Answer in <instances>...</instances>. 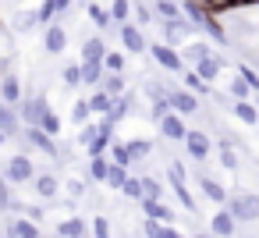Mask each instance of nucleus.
<instances>
[{"label":"nucleus","mask_w":259,"mask_h":238,"mask_svg":"<svg viewBox=\"0 0 259 238\" xmlns=\"http://www.w3.org/2000/svg\"><path fill=\"white\" fill-rule=\"evenodd\" d=\"M181 11H185V18L195 25L199 36H206V39H213V43H220V47H231V36H227L224 22H220L213 11H206L199 0H181Z\"/></svg>","instance_id":"nucleus-1"},{"label":"nucleus","mask_w":259,"mask_h":238,"mask_svg":"<svg viewBox=\"0 0 259 238\" xmlns=\"http://www.w3.org/2000/svg\"><path fill=\"white\" fill-rule=\"evenodd\" d=\"M224 206L231 210V217H234L238 224L259 220V195H255V192H234V195H227Z\"/></svg>","instance_id":"nucleus-2"},{"label":"nucleus","mask_w":259,"mask_h":238,"mask_svg":"<svg viewBox=\"0 0 259 238\" xmlns=\"http://www.w3.org/2000/svg\"><path fill=\"white\" fill-rule=\"evenodd\" d=\"M4 178H8L11 185H32V178H36V167H32V156H29V153H18V156H8V164H4Z\"/></svg>","instance_id":"nucleus-3"},{"label":"nucleus","mask_w":259,"mask_h":238,"mask_svg":"<svg viewBox=\"0 0 259 238\" xmlns=\"http://www.w3.org/2000/svg\"><path fill=\"white\" fill-rule=\"evenodd\" d=\"M181 146H185V153H188L195 164H206V160L213 156V139H209L206 132H199V128H188Z\"/></svg>","instance_id":"nucleus-4"},{"label":"nucleus","mask_w":259,"mask_h":238,"mask_svg":"<svg viewBox=\"0 0 259 238\" xmlns=\"http://www.w3.org/2000/svg\"><path fill=\"white\" fill-rule=\"evenodd\" d=\"M146 54H149L163 71H170V75H174V71H185L181 50H178V47H170V43H149V50H146Z\"/></svg>","instance_id":"nucleus-5"},{"label":"nucleus","mask_w":259,"mask_h":238,"mask_svg":"<svg viewBox=\"0 0 259 238\" xmlns=\"http://www.w3.org/2000/svg\"><path fill=\"white\" fill-rule=\"evenodd\" d=\"M192 36H199L195 32V25L181 15V18H170V22H163V39L170 43V47H181V43H188Z\"/></svg>","instance_id":"nucleus-6"},{"label":"nucleus","mask_w":259,"mask_h":238,"mask_svg":"<svg viewBox=\"0 0 259 238\" xmlns=\"http://www.w3.org/2000/svg\"><path fill=\"white\" fill-rule=\"evenodd\" d=\"M167 103H170V110L174 114H181V117H192V114H199V96L192 93V89H174L170 86V96H167Z\"/></svg>","instance_id":"nucleus-7"},{"label":"nucleus","mask_w":259,"mask_h":238,"mask_svg":"<svg viewBox=\"0 0 259 238\" xmlns=\"http://www.w3.org/2000/svg\"><path fill=\"white\" fill-rule=\"evenodd\" d=\"M25 142H29V149H36V153H43V156L57 160V139H54V135H47L43 128L25 125Z\"/></svg>","instance_id":"nucleus-8"},{"label":"nucleus","mask_w":259,"mask_h":238,"mask_svg":"<svg viewBox=\"0 0 259 238\" xmlns=\"http://www.w3.org/2000/svg\"><path fill=\"white\" fill-rule=\"evenodd\" d=\"M117 39L124 43V50H128V54H146V50H149V43H146V32H142L135 22H124V25H117Z\"/></svg>","instance_id":"nucleus-9"},{"label":"nucleus","mask_w":259,"mask_h":238,"mask_svg":"<svg viewBox=\"0 0 259 238\" xmlns=\"http://www.w3.org/2000/svg\"><path fill=\"white\" fill-rule=\"evenodd\" d=\"M0 100L11 103V107H18L25 100V86H22V78L15 71H0Z\"/></svg>","instance_id":"nucleus-10"},{"label":"nucleus","mask_w":259,"mask_h":238,"mask_svg":"<svg viewBox=\"0 0 259 238\" xmlns=\"http://www.w3.org/2000/svg\"><path fill=\"white\" fill-rule=\"evenodd\" d=\"M156 128H160V135H163V139H170V142H185V132H188L185 117H181V114H174V110H167V114L156 121Z\"/></svg>","instance_id":"nucleus-11"},{"label":"nucleus","mask_w":259,"mask_h":238,"mask_svg":"<svg viewBox=\"0 0 259 238\" xmlns=\"http://www.w3.org/2000/svg\"><path fill=\"white\" fill-rule=\"evenodd\" d=\"M47 110H50V103H47V96H29V100H22V103H18V114H22V125H39Z\"/></svg>","instance_id":"nucleus-12"},{"label":"nucleus","mask_w":259,"mask_h":238,"mask_svg":"<svg viewBox=\"0 0 259 238\" xmlns=\"http://www.w3.org/2000/svg\"><path fill=\"white\" fill-rule=\"evenodd\" d=\"M139 210H142V217H149V220H160V224H174V206H167L163 199H139Z\"/></svg>","instance_id":"nucleus-13"},{"label":"nucleus","mask_w":259,"mask_h":238,"mask_svg":"<svg viewBox=\"0 0 259 238\" xmlns=\"http://www.w3.org/2000/svg\"><path fill=\"white\" fill-rule=\"evenodd\" d=\"M234 231H238V220L231 217L227 206H220V210L209 217V234H213V238H234Z\"/></svg>","instance_id":"nucleus-14"},{"label":"nucleus","mask_w":259,"mask_h":238,"mask_svg":"<svg viewBox=\"0 0 259 238\" xmlns=\"http://www.w3.org/2000/svg\"><path fill=\"white\" fill-rule=\"evenodd\" d=\"M224 68H227V61H224V57H217V54H209V57H202L199 64H192V71H195L202 82H209V86L224 75Z\"/></svg>","instance_id":"nucleus-15"},{"label":"nucleus","mask_w":259,"mask_h":238,"mask_svg":"<svg viewBox=\"0 0 259 238\" xmlns=\"http://www.w3.org/2000/svg\"><path fill=\"white\" fill-rule=\"evenodd\" d=\"M135 100H139V96H135L132 89H128V93H121V96L114 100V107H110V114H107V117H110L114 125H121L124 117H132V114H139V103H135Z\"/></svg>","instance_id":"nucleus-16"},{"label":"nucleus","mask_w":259,"mask_h":238,"mask_svg":"<svg viewBox=\"0 0 259 238\" xmlns=\"http://www.w3.org/2000/svg\"><path fill=\"white\" fill-rule=\"evenodd\" d=\"M0 132H4L8 139L22 135V114H18V107L4 103V100H0Z\"/></svg>","instance_id":"nucleus-17"},{"label":"nucleus","mask_w":259,"mask_h":238,"mask_svg":"<svg viewBox=\"0 0 259 238\" xmlns=\"http://www.w3.org/2000/svg\"><path fill=\"white\" fill-rule=\"evenodd\" d=\"M178 50H181V61H185V68H188V64H199L202 57H209V54H213V47H209L202 36H199V39H188V43H181Z\"/></svg>","instance_id":"nucleus-18"},{"label":"nucleus","mask_w":259,"mask_h":238,"mask_svg":"<svg viewBox=\"0 0 259 238\" xmlns=\"http://www.w3.org/2000/svg\"><path fill=\"white\" fill-rule=\"evenodd\" d=\"M199 192H202L209 203H217V206H224V203H227V188H224L213 174H199Z\"/></svg>","instance_id":"nucleus-19"},{"label":"nucleus","mask_w":259,"mask_h":238,"mask_svg":"<svg viewBox=\"0 0 259 238\" xmlns=\"http://www.w3.org/2000/svg\"><path fill=\"white\" fill-rule=\"evenodd\" d=\"M57 238H89V220L85 217H64L57 224Z\"/></svg>","instance_id":"nucleus-20"},{"label":"nucleus","mask_w":259,"mask_h":238,"mask_svg":"<svg viewBox=\"0 0 259 238\" xmlns=\"http://www.w3.org/2000/svg\"><path fill=\"white\" fill-rule=\"evenodd\" d=\"M85 15H89V22H93L100 32H114V18H110V11H107L103 4H96V0H85Z\"/></svg>","instance_id":"nucleus-21"},{"label":"nucleus","mask_w":259,"mask_h":238,"mask_svg":"<svg viewBox=\"0 0 259 238\" xmlns=\"http://www.w3.org/2000/svg\"><path fill=\"white\" fill-rule=\"evenodd\" d=\"M64 47H68L64 29H61L57 22H50V25H47V36H43V50H47V54H64Z\"/></svg>","instance_id":"nucleus-22"},{"label":"nucleus","mask_w":259,"mask_h":238,"mask_svg":"<svg viewBox=\"0 0 259 238\" xmlns=\"http://www.w3.org/2000/svg\"><path fill=\"white\" fill-rule=\"evenodd\" d=\"M231 114H234L241 125H248V128L259 125V107H255L252 100H234V103H231Z\"/></svg>","instance_id":"nucleus-23"},{"label":"nucleus","mask_w":259,"mask_h":238,"mask_svg":"<svg viewBox=\"0 0 259 238\" xmlns=\"http://www.w3.org/2000/svg\"><path fill=\"white\" fill-rule=\"evenodd\" d=\"M32 188H36L39 199H57V195H61V181H57V174H36V178H32Z\"/></svg>","instance_id":"nucleus-24"},{"label":"nucleus","mask_w":259,"mask_h":238,"mask_svg":"<svg viewBox=\"0 0 259 238\" xmlns=\"http://www.w3.org/2000/svg\"><path fill=\"white\" fill-rule=\"evenodd\" d=\"M142 234L146 238H185L174 224H160V220H149V217H142Z\"/></svg>","instance_id":"nucleus-25"},{"label":"nucleus","mask_w":259,"mask_h":238,"mask_svg":"<svg viewBox=\"0 0 259 238\" xmlns=\"http://www.w3.org/2000/svg\"><path fill=\"white\" fill-rule=\"evenodd\" d=\"M107 57V39L103 36H85L82 39V61H100L103 64Z\"/></svg>","instance_id":"nucleus-26"},{"label":"nucleus","mask_w":259,"mask_h":238,"mask_svg":"<svg viewBox=\"0 0 259 238\" xmlns=\"http://www.w3.org/2000/svg\"><path fill=\"white\" fill-rule=\"evenodd\" d=\"M85 100H89V110H93V117H107V114H110V107H114V96H107L103 89H93Z\"/></svg>","instance_id":"nucleus-27"},{"label":"nucleus","mask_w":259,"mask_h":238,"mask_svg":"<svg viewBox=\"0 0 259 238\" xmlns=\"http://www.w3.org/2000/svg\"><path fill=\"white\" fill-rule=\"evenodd\" d=\"M107 171H110V156H107V153L89 156V171H85V178H89V181L103 185V181H107Z\"/></svg>","instance_id":"nucleus-28"},{"label":"nucleus","mask_w":259,"mask_h":238,"mask_svg":"<svg viewBox=\"0 0 259 238\" xmlns=\"http://www.w3.org/2000/svg\"><path fill=\"white\" fill-rule=\"evenodd\" d=\"M103 64L100 61H82V86H89V89H100V82H103Z\"/></svg>","instance_id":"nucleus-29"},{"label":"nucleus","mask_w":259,"mask_h":238,"mask_svg":"<svg viewBox=\"0 0 259 238\" xmlns=\"http://www.w3.org/2000/svg\"><path fill=\"white\" fill-rule=\"evenodd\" d=\"M100 89H103L107 96H114V100H117L121 93H128V82H124V75H110V71H107V75H103V82H100Z\"/></svg>","instance_id":"nucleus-30"},{"label":"nucleus","mask_w":259,"mask_h":238,"mask_svg":"<svg viewBox=\"0 0 259 238\" xmlns=\"http://www.w3.org/2000/svg\"><path fill=\"white\" fill-rule=\"evenodd\" d=\"M124 146H128V153H132V164H139V160H149V156H153V142H149V139H128Z\"/></svg>","instance_id":"nucleus-31"},{"label":"nucleus","mask_w":259,"mask_h":238,"mask_svg":"<svg viewBox=\"0 0 259 238\" xmlns=\"http://www.w3.org/2000/svg\"><path fill=\"white\" fill-rule=\"evenodd\" d=\"M217 160H220V167H227V171H238V167H241V160H238V153H234V146H231L227 139H220Z\"/></svg>","instance_id":"nucleus-32"},{"label":"nucleus","mask_w":259,"mask_h":238,"mask_svg":"<svg viewBox=\"0 0 259 238\" xmlns=\"http://www.w3.org/2000/svg\"><path fill=\"white\" fill-rule=\"evenodd\" d=\"M128 174H132L128 167H121V164H110V171H107V181H103V185H107L110 192H121V188H124V181H128Z\"/></svg>","instance_id":"nucleus-33"},{"label":"nucleus","mask_w":259,"mask_h":238,"mask_svg":"<svg viewBox=\"0 0 259 238\" xmlns=\"http://www.w3.org/2000/svg\"><path fill=\"white\" fill-rule=\"evenodd\" d=\"M227 96L231 100H252V89H248V82L241 75H231L227 78Z\"/></svg>","instance_id":"nucleus-34"},{"label":"nucleus","mask_w":259,"mask_h":238,"mask_svg":"<svg viewBox=\"0 0 259 238\" xmlns=\"http://www.w3.org/2000/svg\"><path fill=\"white\" fill-rule=\"evenodd\" d=\"M153 11L160 15V22H170V18H181V15H185L178 0H156V4H153Z\"/></svg>","instance_id":"nucleus-35"},{"label":"nucleus","mask_w":259,"mask_h":238,"mask_svg":"<svg viewBox=\"0 0 259 238\" xmlns=\"http://www.w3.org/2000/svg\"><path fill=\"white\" fill-rule=\"evenodd\" d=\"M132 18H135V25L139 29H146V25H153V8L149 4H142V0H132Z\"/></svg>","instance_id":"nucleus-36"},{"label":"nucleus","mask_w":259,"mask_h":238,"mask_svg":"<svg viewBox=\"0 0 259 238\" xmlns=\"http://www.w3.org/2000/svg\"><path fill=\"white\" fill-rule=\"evenodd\" d=\"M103 71H110V75H124V71H128V61H124V54H117V50H107V57H103Z\"/></svg>","instance_id":"nucleus-37"},{"label":"nucleus","mask_w":259,"mask_h":238,"mask_svg":"<svg viewBox=\"0 0 259 238\" xmlns=\"http://www.w3.org/2000/svg\"><path fill=\"white\" fill-rule=\"evenodd\" d=\"M107 11H110L114 25H124V22H132V0H114Z\"/></svg>","instance_id":"nucleus-38"},{"label":"nucleus","mask_w":259,"mask_h":238,"mask_svg":"<svg viewBox=\"0 0 259 238\" xmlns=\"http://www.w3.org/2000/svg\"><path fill=\"white\" fill-rule=\"evenodd\" d=\"M181 78H185V89H192L195 96H209V82H202L195 71H188V68H185V71H181Z\"/></svg>","instance_id":"nucleus-39"},{"label":"nucleus","mask_w":259,"mask_h":238,"mask_svg":"<svg viewBox=\"0 0 259 238\" xmlns=\"http://www.w3.org/2000/svg\"><path fill=\"white\" fill-rule=\"evenodd\" d=\"M107 156H110V164L132 167V153H128V146H124V142H110V146H107Z\"/></svg>","instance_id":"nucleus-40"},{"label":"nucleus","mask_w":259,"mask_h":238,"mask_svg":"<svg viewBox=\"0 0 259 238\" xmlns=\"http://www.w3.org/2000/svg\"><path fill=\"white\" fill-rule=\"evenodd\" d=\"M61 82H64L68 89H78V86H82V64H64V68H61Z\"/></svg>","instance_id":"nucleus-41"},{"label":"nucleus","mask_w":259,"mask_h":238,"mask_svg":"<svg viewBox=\"0 0 259 238\" xmlns=\"http://www.w3.org/2000/svg\"><path fill=\"white\" fill-rule=\"evenodd\" d=\"M89 238H114V234H110V220H107L103 213H96V217L89 220Z\"/></svg>","instance_id":"nucleus-42"},{"label":"nucleus","mask_w":259,"mask_h":238,"mask_svg":"<svg viewBox=\"0 0 259 238\" xmlns=\"http://www.w3.org/2000/svg\"><path fill=\"white\" fill-rule=\"evenodd\" d=\"M142 93H146V96H149V103H153V100H167V96H170V86H163V82L149 78V82L142 86Z\"/></svg>","instance_id":"nucleus-43"},{"label":"nucleus","mask_w":259,"mask_h":238,"mask_svg":"<svg viewBox=\"0 0 259 238\" xmlns=\"http://www.w3.org/2000/svg\"><path fill=\"white\" fill-rule=\"evenodd\" d=\"M71 199H85V192H89V178H71V181H64L61 185Z\"/></svg>","instance_id":"nucleus-44"},{"label":"nucleus","mask_w":259,"mask_h":238,"mask_svg":"<svg viewBox=\"0 0 259 238\" xmlns=\"http://www.w3.org/2000/svg\"><path fill=\"white\" fill-rule=\"evenodd\" d=\"M142 199H163V185L153 174H142Z\"/></svg>","instance_id":"nucleus-45"},{"label":"nucleus","mask_w":259,"mask_h":238,"mask_svg":"<svg viewBox=\"0 0 259 238\" xmlns=\"http://www.w3.org/2000/svg\"><path fill=\"white\" fill-rule=\"evenodd\" d=\"M170 192L178 195V203H181L188 213L195 210V199H192V192H188V185H185V181H170Z\"/></svg>","instance_id":"nucleus-46"},{"label":"nucleus","mask_w":259,"mask_h":238,"mask_svg":"<svg viewBox=\"0 0 259 238\" xmlns=\"http://www.w3.org/2000/svg\"><path fill=\"white\" fill-rule=\"evenodd\" d=\"M36 25H39L36 11H18V18H15V29H18V32H32Z\"/></svg>","instance_id":"nucleus-47"},{"label":"nucleus","mask_w":259,"mask_h":238,"mask_svg":"<svg viewBox=\"0 0 259 238\" xmlns=\"http://www.w3.org/2000/svg\"><path fill=\"white\" fill-rule=\"evenodd\" d=\"M36 128H43L47 135H54V139H57V135H61V117H57L54 110H47V114H43V121H39Z\"/></svg>","instance_id":"nucleus-48"},{"label":"nucleus","mask_w":259,"mask_h":238,"mask_svg":"<svg viewBox=\"0 0 259 238\" xmlns=\"http://www.w3.org/2000/svg\"><path fill=\"white\" fill-rule=\"evenodd\" d=\"M11 203H15V195H11V181L4 178V171H0V213H8Z\"/></svg>","instance_id":"nucleus-49"},{"label":"nucleus","mask_w":259,"mask_h":238,"mask_svg":"<svg viewBox=\"0 0 259 238\" xmlns=\"http://www.w3.org/2000/svg\"><path fill=\"white\" fill-rule=\"evenodd\" d=\"M199 4L206 8V11H213V15H220V11H234V8H241L238 0H199Z\"/></svg>","instance_id":"nucleus-50"},{"label":"nucleus","mask_w":259,"mask_h":238,"mask_svg":"<svg viewBox=\"0 0 259 238\" xmlns=\"http://www.w3.org/2000/svg\"><path fill=\"white\" fill-rule=\"evenodd\" d=\"M93 117V110H89V100H75V107H71V121L75 125H85Z\"/></svg>","instance_id":"nucleus-51"},{"label":"nucleus","mask_w":259,"mask_h":238,"mask_svg":"<svg viewBox=\"0 0 259 238\" xmlns=\"http://www.w3.org/2000/svg\"><path fill=\"white\" fill-rule=\"evenodd\" d=\"M238 75H241V78L248 82V89H252V93L259 89V71H255V68H252L248 61H241V64H238Z\"/></svg>","instance_id":"nucleus-52"},{"label":"nucleus","mask_w":259,"mask_h":238,"mask_svg":"<svg viewBox=\"0 0 259 238\" xmlns=\"http://www.w3.org/2000/svg\"><path fill=\"white\" fill-rule=\"evenodd\" d=\"M121 192H124L128 199H135V203H139V199H142V178L128 174V181H124V188H121Z\"/></svg>","instance_id":"nucleus-53"},{"label":"nucleus","mask_w":259,"mask_h":238,"mask_svg":"<svg viewBox=\"0 0 259 238\" xmlns=\"http://www.w3.org/2000/svg\"><path fill=\"white\" fill-rule=\"evenodd\" d=\"M167 110H170V103H167V100H153V107H149V117H153V121H160Z\"/></svg>","instance_id":"nucleus-54"},{"label":"nucleus","mask_w":259,"mask_h":238,"mask_svg":"<svg viewBox=\"0 0 259 238\" xmlns=\"http://www.w3.org/2000/svg\"><path fill=\"white\" fill-rule=\"evenodd\" d=\"M167 174H170V181H185V164H181V160H170Z\"/></svg>","instance_id":"nucleus-55"},{"label":"nucleus","mask_w":259,"mask_h":238,"mask_svg":"<svg viewBox=\"0 0 259 238\" xmlns=\"http://www.w3.org/2000/svg\"><path fill=\"white\" fill-rule=\"evenodd\" d=\"M238 4H241V8H252V4H259V0H238Z\"/></svg>","instance_id":"nucleus-56"},{"label":"nucleus","mask_w":259,"mask_h":238,"mask_svg":"<svg viewBox=\"0 0 259 238\" xmlns=\"http://www.w3.org/2000/svg\"><path fill=\"white\" fill-rule=\"evenodd\" d=\"M252 100H255V107H259V89H255V93H252Z\"/></svg>","instance_id":"nucleus-57"},{"label":"nucleus","mask_w":259,"mask_h":238,"mask_svg":"<svg viewBox=\"0 0 259 238\" xmlns=\"http://www.w3.org/2000/svg\"><path fill=\"white\" fill-rule=\"evenodd\" d=\"M192 238H213V234H202V231H199V234H192Z\"/></svg>","instance_id":"nucleus-58"},{"label":"nucleus","mask_w":259,"mask_h":238,"mask_svg":"<svg viewBox=\"0 0 259 238\" xmlns=\"http://www.w3.org/2000/svg\"><path fill=\"white\" fill-rule=\"evenodd\" d=\"M4 142H8V135H4V132H0V146H4Z\"/></svg>","instance_id":"nucleus-59"},{"label":"nucleus","mask_w":259,"mask_h":238,"mask_svg":"<svg viewBox=\"0 0 259 238\" xmlns=\"http://www.w3.org/2000/svg\"><path fill=\"white\" fill-rule=\"evenodd\" d=\"M241 238H252V234H241Z\"/></svg>","instance_id":"nucleus-60"},{"label":"nucleus","mask_w":259,"mask_h":238,"mask_svg":"<svg viewBox=\"0 0 259 238\" xmlns=\"http://www.w3.org/2000/svg\"><path fill=\"white\" fill-rule=\"evenodd\" d=\"M255 128H259V125H255Z\"/></svg>","instance_id":"nucleus-61"}]
</instances>
